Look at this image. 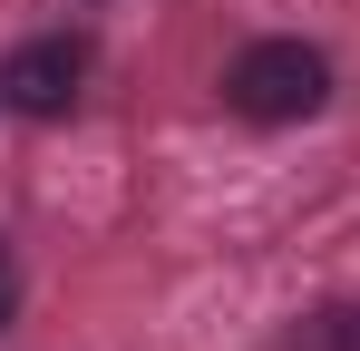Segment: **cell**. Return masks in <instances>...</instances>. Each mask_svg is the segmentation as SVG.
<instances>
[{"label": "cell", "mask_w": 360, "mask_h": 351, "mask_svg": "<svg viewBox=\"0 0 360 351\" xmlns=\"http://www.w3.org/2000/svg\"><path fill=\"white\" fill-rule=\"evenodd\" d=\"M224 98H234V117H253V127H292V117H311L331 98V58L302 49V39H253V49L224 68Z\"/></svg>", "instance_id": "obj_1"}, {"label": "cell", "mask_w": 360, "mask_h": 351, "mask_svg": "<svg viewBox=\"0 0 360 351\" xmlns=\"http://www.w3.org/2000/svg\"><path fill=\"white\" fill-rule=\"evenodd\" d=\"M10 302H20V273H10V254H0V322H10Z\"/></svg>", "instance_id": "obj_4"}, {"label": "cell", "mask_w": 360, "mask_h": 351, "mask_svg": "<svg viewBox=\"0 0 360 351\" xmlns=\"http://www.w3.org/2000/svg\"><path fill=\"white\" fill-rule=\"evenodd\" d=\"M78 78H88V49H78V39H20V49L0 58V108L68 117L78 108Z\"/></svg>", "instance_id": "obj_2"}, {"label": "cell", "mask_w": 360, "mask_h": 351, "mask_svg": "<svg viewBox=\"0 0 360 351\" xmlns=\"http://www.w3.org/2000/svg\"><path fill=\"white\" fill-rule=\"evenodd\" d=\"M302 351H360V312H321V332H302Z\"/></svg>", "instance_id": "obj_3"}]
</instances>
